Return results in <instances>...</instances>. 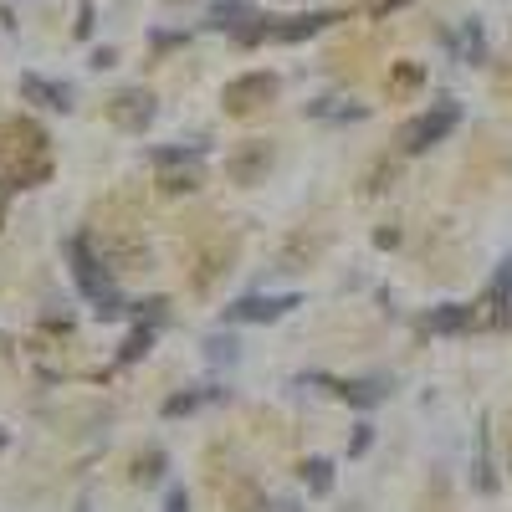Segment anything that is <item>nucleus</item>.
I'll return each mask as SVG.
<instances>
[{"mask_svg":"<svg viewBox=\"0 0 512 512\" xmlns=\"http://www.w3.org/2000/svg\"><path fill=\"white\" fill-rule=\"evenodd\" d=\"M67 262H72L77 292L98 308V318H123V313H128L123 297H118V287H113V277H108V267H103V256H98V246H93L88 236H72V241H67Z\"/></svg>","mask_w":512,"mask_h":512,"instance_id":"obj_1","label":"nucleus"},{"mask_svg":"<svg viewBox=\"0 0 512 512\" xmlns=\"http://www.w3.org/2000/svg\"><path fill=\"white\" fill-rule=\"evenodd\" d=\"M277 93H282V77L267 72V67H256V72H241V77L226 82V88H221V103H226L231 118H246V113H256V108L277 103Z\"/></svg>","mask_w":512,"mask_h":512,"instance_id":"obj_2","label":"nucleus"},{"mask_svg":"<svg viewBox=\"0 0 512 512\" xmlns=\"http://www.w3.org/2000/svg\"><path fill=\"white\" fill-rule=\"evenodd\" d=\"M456 123H461V108H456L451 98H441L436 108H425L420 118H410V123L400 128V149H405V154H425L431 144H441Z\"/></svg>","mask_w":512,"mask_h":512,"instance_id":"obj_3","label":"nucleus"},{"mask_svg":"<svg viewBox=\"0 0 512 512\" xmlns=\"http://www.w3.org/2000/svg\"><path fill=\"white\" fill-rule=\"evenodd\" d=\"M277 169V144L272 139H251V144H241L231 159H226V175H231V185H262L267 175Z\"/></svg>","mask_w":512,"mask_h":512,"instance_id":"obj_4","label":"nucleus"},{"mask_svg":"<svg viewBox=\"0 0 512 512\" xmlns=\"http://www.w3.org/2000/svg\"><path fill=\"white\" fill-rule=\"evenodd\" d=\"M108 113H113L118 128H128V134H149V123L159 118V103H154L149 88H123V93H113Z\"/></svg>","mask_w":512,"mask_h":512,"instance_id":"obj_5","label":"nucleus"},{"mask_svg":"<svg viewBox=\"0 0 512 512\" xmlns=\"http://www.w3.org/2000/svg\"><path fill=\"white\" fill-rule=\"evenodd\" d=\"M303 297L297 292H282V297H267V292H246V297H236V303L226 308V318L231 323H277L282 313H292Z\"/></svg>","mask_w":512,"mask_h":512,"instance_id":"obj_6","label":"nucleus"},{"mask_svg":"<svg viewBox=\"0 0 512 512\" xmlns=\"http://www.w3.org/2000/svg\"><path fill=\"white\" fill-rule=\"evenodd\" d=\"M333 21H344V11H303V16H272V21H267V41H308V36L328 31Z\"/></svg>","mask_w":512,"mask_h":512,"instance_id":"obj_7","label":"nucleus"},{"mask_svg":"<svg viewBox=\"0 0 512 512\" xmlns=\"http://www.w3.org/2000/svg\"><path fill=\"white\" fill-rule=\"evenodd\" d=\"M308 379L313 384H328L338 400H349L359 410H369V405H379L384 395H390V379H384V374H369V379H323V374H308Z\"/></svg>","mask_w":512,"mask_h":512,"instance_id":"obj_8","label":"nucleus"},{"mask_svg":"<svg viewBox=\"0 0 512 512\" xmlns=\"http://www.w3.org/2000/svg\"><path fill=\"white\" fill-rule=\"evenodd\" d=\"M21 98L36 103V108H52V113H72V103H77V93L67 88V82H47V77H36V72L21 77Z\"/></svg>","mask_w":512,"mask_h":512,"instance_id":"obj_9","label":"nucleus"},{"mask_svg":"<svg viewBox=\"0 0 512 512\" xmlns=\"http://www.w3.org/2000/svg\"><path fill=\"white\" fill-rule=\"evenodd\" d=\"M466 328H477V313L466 308V303H441V308H431L425 313V333H466Z\"/></svg>","mask_w":512,"mask_h":512,"instance_id":"obj_10","label":"nucleus"},{"mask_svg":"<svg viewBox=\"0 0 512 512\" xmlns=\"http://www.w3.org/2000/svg\"><path fill=\"white\" fill-rule=\"evenodd\" d=\"M482 308H492V313H487L492 328L507 323V308H512V256L497 267V277H492V287H487V303H482Z\"/></svg>","mask_w":512,"mask_h":512,"instance_id":"obj_11","label":"nucleus"},{"mask_svg":"<svg viewBox=\"0 0 512 512\" xmlns=\"http://www.w3.org/2000/svg\"><path fill=\"white\" fill-rule=\"evenodd\" d=\"M159 318H139L134 328H128V338H123V344H118V364H139L144 354H149V344H154V338H159Z\"/></svg>","mask_w":512,"mask_h":512,"instance_id":"obj_12","label":"nucleus"},{"mask_svg":"<svg viewBox=\"0 0 512 512\" xmlns=\"http://www.w3.org/2000/svg\"><path fill=\"white\" fill-rule=\"evenodd\" d=\"M241 21H251V0H210V11H205V26L210 31H236Z\"/></svg>","mask_w":512,"mask_h":512,"instance_id":"obj_13","label":"nucleus"},{"mask_svg":"<svg viewBox=\"0 0 512 512\" xmlns=\"http://www.w3.org/2000/svg\"><path fill=\"white\" fill-rule=\"evenodd\" d=\"M210 400H226L221 390H180V395H169L164 405H159V415L164 420H185V415H195L200 405H210Z\"/></svg>","mask_w":512,"mask_h":512,"instance_id":"obj_14","label":"nucleus"},{"mask_svg":"<svg viewBox=\"0 0 512 512\" xmlns=\"http://www.w3.org/2000/svg\"><path fill=\"white\" fill-rule=\"evenodd\" d=\"M308 118H333V123H359V118H369V108H364V103H344V98H318V103H308Z\"/></svg>","mask_w":512,"mask_h":512,"instance_id":"obj_15","label":"nucleus"},{"mask_svg":"<svg viewBox=\"0 0 512 512\" xmlns=\"http://www.w3.org/2000/svg\"><path fill=\"white\" fill-rule=\"evenodd\" d=\"M200 185V164H164L159 169V190L164 195H190Z\"/></svg>","mask_w":512,"mask_h":512,"instance_id":"obj_16","label":"nucleus"},{"mask_svg":"<svg viewBox=\"0 0 512 512\" xmlns=\"http://www.w3.org/2000/svg\"><path fill=\"white\" fill-rule=\"evenodd\" d=\"M451 47H456L466 62H472V67H482V62H487V41H482V26H477V21H466V26L451 36Z\"/></svg>","mask_w":512,"mask_h":512,"instance_id":"obj_17","label":"nucleus"},{"mask_svg":"<svg viewBox=\"0 0 512 512\" xmlns=\"http://www.w3.org/2000/svg\"><path fill=\"white\" fill-rule=\"evenodd\" d=\"M297 472H303V482H308L313 497H328V492H333V461H328V456H308Z\"/></svg>","mask_w":512,"mask_h":512,"instance_id":"obj_18","label":"nucleus"},{"mask_svg":"<svg viewBox=\"0 0 512 512\" xmlns=\"http://www.w3.org/2000/svg\"><path fill=\"white\" fill-rule=\"evenodd\" d=\"M164 466H169V456H164L159 446H149V451H144V456L134 461V482H139V487L159 482V477H164Z\"/></svg>","mask_w":512,"mask_h":512,"instance_id":"obj_19","label":"nucleus"},{"mask_svg":"<svg viewBox=\"0 0 512 512\" xmlns=\"http://www.w3.org/2000/svg\"><path fill=\"white\" fill-rule=\"evenodd\" d=\"M267 21H272V16L251 11V21H241V26L231 31V41H236V47H262V41H267Z\"/></svg>","mask_w":512,"mask_h":512,"instance_id":"obj_20","label":"nucleus"},{"mask_svg":"<svg viewBox=\"0 0 512 512\" xmlns=\"http://www.w3.org/2000/svg\"><path fill=\"white\" fill-rule=\"evenodd\" d=\"M236 354H241V344H236V338H205V359L210 364H236Z\"/></svg>","mask_w":512,"mask_h":512,"instance_id":"obj_21","label":"nucleus"},{"mask_svg":"<svg viewBox=\"0 0 512 512\" xmlns=\"http://www.w3.org/2000/svg\"><path fill=\"white\" fill-rule=\"evenodd\" d=\"M185 41H190L185 31H149V52H154V57H164V52H180Z\"/></svg>","mask_w":512,"mask_h":512,"instance_id":"obj_22","label":"nucleus"},{"mask_svg":"<svg viewBox=\"0 0 512 512\" xmlns=\"http://www.w3.org/2000/svg\"><path fill=\"white\" fill-rule=\"evenodd\" d=\"M200 154H205V149H195V144H190V149H154V164H159V169H164V164H200Z\"/></svg>","mask_w":512,"mask_h":512,"instance_id":"obj_23","label":"nucleus"},{"mask_svg":"<svg viewBox=\"0 0 512 512\" xmlns=\"http://www.w3.org/2000/svg\"><path fill=\"white\" fill-rule=\"evenodd\" d=\"M374 446V425H354V441H349V456H364Z\"/></svg>","mask_w":512,"mask_h":512,"instance_id":"obj_24","label":"nucleus"},{"mask_svg":"<svg viewBox=\"0 0 512 512\" xmlns=\"http://www.w3.org/2000/svg\"><path fill=\"white\" fill-rule=\"evenodd\" d=\"M164 512H190V492H185V487H169V497H164Z\"/></svg>","mask_w":512,"mask_h":512,"instance_id":"obj_25","label":"nucleus"},{"mask_svg":"<svg viewBox=\"0 0 512 512\" xmlns=\"http://www.w3.org/2000/svg\"><path fill=\"white\" fill-rule=\"evenodd\" d=\"M420 77H425V72L410 62V67H400V72H395V88H420Z\"/></svg>","mask_w":512,"mask_h":512,"instance_id":"obj_26","label":"nucleus"},{"mask_svg":"<svg viewBox=\"0 0 512 512\" xmlns=\"http://www.w3.org/2000/svg\"><path fill=\"white\" fill-rule=\"evenodd\" d=\"M113 62H118V52H113V47H98V52H93V67H98V72H108Z\"/></svg>","mask_w":512,"mask_h":512,"instance_id":"obj_27","label":"nucleus"},{"mask_svg":"<svg viewBox=\"0 0 512 512\" xmlns=\"http://www.w3.org/2000/svg\"><path fill=\"white\" fill-rule=\"evenodd\" d=\"M405 0H374V16H390V11H400Z\"/></svg>","mask_w":512,"mask_h":512,"instance_id":"obj_28","label":"nucleus"},{"mask_svg":"<svg viewBox=\"0 0 512 512\" xmlns=\"http://www.w3.org/2000/svg\"><path fill=\"white\" fill-rule=\"evenodd\" d=\"M272 512H303V507H297V502H277Z\"/></svg>","mask_w":512,"mask_h":512,"instance_id":"obj_29","label":"nucleus"},{"mask_svg":"<svg viewBox=\"0 0 512 512\" xmlns=\"http://www.w3.org/2000/svg\"><path fill=\"white\" fill-rule=\"evenodd\" d=\"M11 446V431H6V425H0V451H6Z\"/></svg>","mask_w":512,"mask_h":512,"instance_id":"obj_30","label":"nucleus"},{"mask_svg":"<svg viewBox=\"0 0 512 512\" xmlns=\"http://www.w3.org/2000/svg\"><path fill=\"white\" fill-rule=\"evenodd\" d=\"M169 6H190V0H169Z\"/></svg>","mask_w":512,"mask_h":512,"instance_id":"obj_31","label":"nucleus"}]
</instances>
